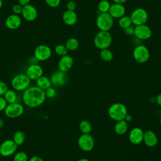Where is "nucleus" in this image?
<instances>
[{
    "mask_svg": "<svg viewBox=\"0 0 161 161\" xmlns=\"http://www.w3.org/2000/svg\"><path fill=\"white\" fill-rule=\"evenodd\" d=\"M110 6L111 4L108 1L101 0L98 3L97 8L100 13H108Z\"/></svg>",
    "mask_w": 161,
    "mask_h": 161,
    "instance_id": "c756f323",
    "label": "nucleus"
},
{
    "mask_svg": "<svg viewBox=\"0 0 161 161\" xmlns=\"http://www.w3.org/2000/svg\"><path fill=\"white\" fill-rule=\"evenodd\" d=\"M3 96L4 97L8 104L18 102V96L16 91L13 89H8Z\"/></svg>",
    "mask_w": 161,
    "mask_h": 161,
    "instance_id": "5701e85b",
    "label": "nucleus"
},
{
    "mask_svg": "<svg viewBox=\"0 0 161 161\" xmlns=\"http://www.w3.org/2000/svg\"><path fill=\"white\" fill-rule=\"evenodd\" d=\"M8 89V86L7 83L4 81L0 80V96H3Z\"/></svg>",
    "mask_w": 161,
    "mask_h": 161,
    "instance_id": "f704fd0d",
    "label": "nucleus"
},
{
    "mask_svg": "<svg viewBox=\"0 0 161 161\" xmlns=\"http://www.w3.org/2000/svg\"><path fill=\"white\" fill-rule=\"evenodd\" d=\"M76 7H77V4L74 1H69L67 4V8L68 10L75 11V9H76Z\"/></svg>",
    "mask_w": 161,
    "mask_h": 161,
    "instance_id": "4c0bfd02",
    "label": "nucleus"
},
{
    "mask_svg": "<svg viewBox=\"0 0 161 161\" xmlns=\"http://www.w3.org/2000/svg\"><path fill=\"white\" fill-rule=\"evenodd\" d=\"M74 64L72 57L68 54L62 56L58 62V69L60 71L67 72L71 69Z\"/></svg>",
    "mask_w": 161,
    "mask_h": 161,
    "instance_id": "dca6fc26",
    "label": "nucleus"
},
{
    "mask_svg": "<svg viewBox=\"0 0 161 161\" xmlns=\"http://www.w3.org/2000/svg\"><path fill=\"white\" fill-rule=\"evenodd\" d=\"M68 79L67 72L57 70L54 71L50 75V79L52 85L55 87H61L65 84Z\"/></svg>",
    "mask_w": 161,
    "mask_h": 161,
    "instance_id": "ddd939ff",
    "label": "nucleus"
},
{
    "mask_svg": "<svg viewBox=\"0 0 161 161\" xmlns=\"http://www.w3.org/2000/svg\"><path fill=\"white\" fill-rule=\"evenodd\" d=\"M45 93L47 98L52 99L54 98L56 96L57 94V91L56 89L53 87H50L46 90H45Z\"/></svg>",
    "mask_w": 161,
    "mask_h": 161,
    "instance_id": "473e14b6",
    "label": "nucleus"
},
{
    "mask_svg": "<svg viewBox=\"0 0 161 161\" xmlns=\"http://www.w3.org/2000/svg\"><path fill=\"white\" fill-rule=\"evenodd\" d=\"M77 161H89L87 158H80Z\"/></svg>",
    "mask_w": 161,
    "mask_h": 161,
    "instance_id": "49530a36",
    "label": "nucleus"
},
{
    "mask_svg": "<svg viewBox=\"0 0 161 161\" xmlns=\"http://www.w3.org/2000/svg\"><path fill=\"white\" fill-rule=\"evenodd\" d=\"M28 161H44L43 158L39 156L34 155L28 159Z\"/></svg>",
    "mask_w": 161,
    "mask_h": 161,
    "instance_id": "ea45409f",
    "label": "nucleus"
},
{
    "mask_svg": "<svg viewBox=\"0 0 161 161\" xmlns=\"http://www.w3.org/2000/svg\"><path fill=\"white\" fill-rule=\"evenodd\" d=\"M152 35L150 28L145 24L135 26L134 29V35L135 38L140 40L149 39Z\"/></svg>",
    "mask_w": 161,
    "mask_h": 161,
    "instance_id": "f8f14e48",
    "label": "nucleus"
},
{
    "mask_svg": "<svg viewBox=\"0 0 161 161\" xmlns=\"http://www.w3.org/2000/svg\"><path fill=\"white\" fill-rule=\"evenodd\" d=\"M113 38L111 33L107 31H99L94 38V44L100 50L108 48L112 43Z\"/></svg>",
    "mask_w": 161,
    "mask_h": 161,
    "instance_id": "7ed1b4c3",
    "label": "nucleus"
},
{
    "mask_svg": "<svg viewBox=\"0 0 161 161\" xmlns=\"http://www.w3.org/2000/svg\"><path fill=\"white\" fill-rule=\"evenodd\" d=\"M26 75L31 80H36L43 74V69L38 64H30L26 69Z\"/></svg>",
    "mask_w": 161,
    "mask_h": 161,
    "instance_id": "4468645a",
    "label": "nucleus"
},
{
    "mask_svg": "<svg viewBox=\"0 0 161 161\" xmlns=\"http://www.w3.org/2000/svg\"><path fill=\"white\" fill-rule=\"evenodd\" d=\"M18 147L13 139L5 140L0 145V155L4 157H10L16 152Z\"/></svg>",
    "mask_w": 161,
    "mask_h": 161,
    "instance_id": "0eeeda50",
    "label": "nucleus"
},
{
    "mask_svg": "<svg viewBox=\"0 0 161 161\" xmlns=\"http://www.w3.org/2000/svg\"><path fill=\"white\" fill-rule=\"evenodd\" d=\"M135 60L138 63H145L150 58V52L148 48L143 45H137L133 52Z\"/></svg>",
    "mask_w": 161,
    "mask_h": 161,
    "instance_id": "1a4fd4ad",
    "label": "nucleus"
},
{
    "mask_svg": "<svg viewBox=\"0 0 161 161\" xmlns=\"http://www.w3.org/2000/svg\"><path fill=\"white\" fill-rule=\"evenodd\" d=\"M143 141L147 147H153L157 144L158 138L157 135L153 131L147 130L144 132Z\"/></svg>",
    "mask_w": 161,
    "mask_h": 161,
    "instance_id": "412c9836",
    "label": "nucleus"
},
{
    "mask_svg": "<svg viewBox=\"0 0 161 161\" xmlns=\"http://www.w3.org/2000/svg\"><path fill=\"white\" fill-rule=\"evenodd\" d=\"M4 120L1 118H0V128H2L4 126Z\"/></svg>",
    "mask_w": 161,
    "mask_h": 161,
    "instance_id": "a18cd8bd",
    "label": "nucleus"
},
{
    "mask_svg": "<svg viewBox=\"0 0 161 161\" xmlns=\"http://www.w3.org/2000/svg\"><path fill=\"white\" fill-rule=\"evenodd\" d=\"M127 113L126 107L121 103H114L108 108L109 116L116 121L124 119Z\"/></svg>",
    "mask_w": 161,
    "mask_h": 161,
    "instance_id": "20e7f679",
    "label": "nucleus"
},
{
    "mask_svg": "<svg viewBox=\"0 0 161 161\" xmlns=\"http://www.w3.org/2000/svg\"><path fill=\"white\" fill-rule=\"evenodd\" d=\"M21 24V19L18 14H12L9 15L5 20L6 26L10 30L18 28Z\"/></svg>",
    "mask_w": 161,
    "mask_h": 161,
    "instance_id": "6ab92c4d",
    "label": "nucleus"
},
{
    "mask_svg": "<svg viewBox=\"0 0 161 161\" xmlns=\"http://www.w3.org/2000/svg\"><path fill=\"white\" fill-rule=\"evenodd\" d=\"M100 57L101 59L104 62H110L113 58V52L108 48L101 50Z\"/></svg>",
    "mask_w": 161,
    "mask_h": 161,
    "instance_id": "bb28decb",
    "label": "nucleus"
},
{
    "mask_svg": "<svg viewBox=\"0 0 161 161\" xmlns=\"http://www.w3.org/2000/svg\"><path fill=\"white\" fill-rule=\"evenodd\" d=\"M155 100H156V103H157V104L159 105L160 106H161V93L159 94L158 95H157Z\"/></svg>",
    "mask_w": 161,
    "mask_h": 161,
    "instance_id": "79ce46f5",
    "label": "nucleus"
},
{
    "mask_svg": "<svg viewBox=\"0 0 161 161\" xmlns=\"http://www.w3.org/2000/svg\"><path fill=\"white\" fill-rule=\"evenodd\" d=\"M130 18L132 24L135 26L145 24L148 20V15L147 11L142 8H138L133 10L131 14Z\"/></svg>",
    "mask_w": 161,
    "mask_h": 161,
    "instance_id": "6e6552de",
    "label": "nucleus"
},
{
    "mask_svg": "<svg viewBox=\"0 0 161 161\" xmlns=\"http://www.w3.org/2000/svg\"><path fill=\"white\" fill-rule=\"evenodd\" d=\"M7 104H8V103L6 102L4 97L0 96V112L4 111Z\"/></svg>",
    "mask_w": 161,
    "mask_h": 161,
    "instance_id": "e433bc0d",
    "label": "nucleus"
},
{
    "mask_svg": "<svg viewBox=\"0 0 161 161\" xmlns=\"http://www.w3.org/2000/svg\"><path fill=\"white\" fill-rule=\"evenodd\" d=\"M46 4L51 8H57L60 4L61 0H45Z\"/></svg>",
    "mask_w": 161,
    "mask_h": 161,
    "instance_id": "72a5a7b5",
    "label": "nucleus"
},
{
    "mask_svg": "<svg viewBox=\"0 0 161 161\" xmlns=\"http://www.w3.org/2000/svg\"><path fill=\"white\" fill-rule=\"evenodd\" d=\"M78 19L77 15L75 11L66 10L62 14V20L64 23L69 26L74 25Z\"/></svg>",
    "mask_w": 161,
    "mask_h": 161,
    "instance_id": "aec40b11",
    "label": "nucleus"
},
{
    "mask_svg": "<svg viewBox=\"0 0 161 161\" xmlns=\"http://www.w3.org/2000/svg\"><path fill=\"white\" fill-rule=\"evenodd\" d=\"M2 6H3V1L0 0V9L1 8Z\"/></svg>",
    "mask_w": 161,
    "mask_h": 161,
    "instance_id": "de8ad7c7",
    "label": "nucleus"
},
{
    "mask_svg": "<svg viewBox=\"0 0 161 161\" xmlns=\"http://www.w3.org/2000/svg\"><path fill=\"white\" fill-rule=\"evenodd\" d=\"M22 9H23V6L18 3L14 4L12 7V10H13V13L16 14H18V15L19 14H21Z\"/></svg>",
    "mask_w": 161,
    "mask_h": 161,
    "instance_id": "c9c22d12",
    "label": "nucleus"
},
{
    "mask_svg": "<svg viewBox=\"0 0 161 161\" xmlns=\"http://www.w3.org/2000/svg\"><path fill=\"white\" fill-rule=\"evenodd\" d=\"M25 111V108L23 105L18 102L8 104L4 113L5 116L9 118H17L21 116Z\"/></svg>",
    "mask_w": 161,
    "mask_h": 161,
    "instance_id": "423d86ee",
    "label": "nucleus"
},
{
    "mask_svg": "<svg viewBox=\"0 0 161 161\" xmlns=\"http://www.w3.org/2000/svg\"><path fill=\"white\" fill-rule=\"evenodd\" d=\"M96 23L100 31H109L113 26L114 20L109 13H100L97 16Z\"/></svg>",
    "mask_w": 161,
    "mask_h": 161,
    "instance_id": "39448f33",
    "label": "nucleus"
},
{
    "mask_svg": "<svg viewBox=\"0 0 161 161\" xmlns=\"http://www.w3.org/2000/svg\"><path fill=\"white\" fill-rule=\"evenodd\" d=\"M65 46L69 51L76 50L79 46V42L75 38H70L65 43Z\"/></svg>",
    "mask_w": 161,
    "mask_h": 161,
    "instance_id": "a878e982",
    "label": "nucleus"
},
{
    "mask_svg": "<svg viewBox=\"0 0 161 161\" xmlns=\"http://www.w3.org/2000/svg\"><path fill=\"white\" fill-rule=\"evenodd\" d=\"M52 51L50 47L47 45H40L37 46L34 50L33 56L40 62L47 60L52 56Z\"/></svg>",
    "mask_w": 161,
    "mask_h": 161,
    "instance_id": "9b49d317",
    "label": "nucleus"
},
{
    "mask_svg": "<svg viewBox=\"0 0 161 161\" xmlns=\"http://www.w3.org/2000/svg\"><path fill=\"white\" fill-rule=\"evenodd\" d=\"M55 52L60 56H64L65 55L68 53V50L66 48V47L65 46V45H62V44H58L54 48Z\"/></svg>",
    "mask_w": 161,
    "mask_h": 161,
    "instance_id": "2f4dec72",
    "label": "nucleus"
},
{
    "mask_svg": "<svg viewBox=\"0 0 161 161\" xmlns=\"http://www.w3.org/2000/svg\"><path fill=\"white\" fill-rule=\"evenodd\" d=\"M127 0H113V1L115 3H119V4H123L125 3Z\"/></svg>",
    "mask_w": 161,
    "mask_h": 161,
    "instance_id": "c03bdc74",
    "label": "nucleus"
},
{
    "mask_svg": "<svg viewBox=\"0 0 161 161\" xmlns=\"http://www.w3.org/2000/svg\"><path fill=\"white\" fill-rule=\"evenodd\" d=\"M79 129L82 133H89L92 130V126L87 120H82L79 123Z\"/></svg>",
    "mask_w": 161,
    "mask_h": 161,
    "instance_id": "cd10ccee",
    "label": "nucleus"
},
{
    "mask_svg": "<svg viewBox=\"0 0 161 161\" xmlns=\"http://www.w3.org/2000/svg\"><path fill=\"white\" fill-rule=\"evenodd\" d=\"M35 81L36 86L43 91L52 86V83L50 78L43 75L39 77L38 79H36Z\"/></svg>",
    "mask_w": 161,
    "mask_h": 161,
    "instance_id": "4be33fe9",
    "label": "nucleus"
},
{
    "mask_svg": "<svg viewBox=\"0 0 161 161\" xmlns=\"http://www.w3.org/2000/svg\"><path fill=\"white\" fill-rule=\"evenodd\" d=\"M160 125H161V117H160Z\"/></svg>",
    "mask_w": 161,
    "mask_h": 161,
    "instance_id": "09e8293b",
    "label": "nucleus"
},
{
    "mask_svg": "<svg viewBox=\"0 0 161 161\" xmlns=\"http://www.w3.org/2000/svg\"><path fill=\"white\" fill-rule=\"evenodd\" d=\"M46 98L45 91L36 86H30L22 93V101L24 104L30 108L40 106L44 103Z\"/></svg>",
    "mask_w": 161,
    "mask_h": 161,
    "instance_id": "f257e3e1",
    "label": "nucleus"
},
{
    "mask_svg": "<svg viewBox=\"0 0 161 161\" xmlns=\"http://www.w3.org/2000/svg\"><path fill=\"white\" fill-rule=\"evenodd\" d=\"M28 156L23 151L16 152L13 156V161H28Z\"/></svg>",
    "mask_w": 161,
    "mask_h": 161,
    "instance_id": "7c9ffc66",
    "label": "nucleus"
},
{
    "mask_svg": "<svg viewBox=\"0 0 161 161\" xmlns=\"http://www.w3.org/2000/svg\"><path fill=\"white\" fill-rule=\"evenodd\" d=\"M134 29H135V27H133L131 25L123 30H124V32L125 34H126L128 35H134Z\"/></svg>",
    "mask_w": 161,
    "mask_h": 161,
    "instance_id": "58836bf2",
    "label": "nucleus"
},
{
    "mask_svg": "<svg viewBox=\"0 0 161 161\" xmlns=\"http://www.w3.org/2000/svg\"><path fill=\"white\" fill-rule=\"evenodd\" d=\"M26 139V136L25 133L21 130H18L15 131L13 136V140L18 146L22 145Z\"/></svg>",
    "mask_w": 161,
    "mask_h": 161,
    "instance_id": "393cba45",
    "label": "nucleus"
},
{
    "mask_svg": "<svg viewBox=\"0 0 161 161\" xmlns=\"http://www.w3.org/2000/svg\"><path fill=\"white\" fill-rule=\"evenodd\" d=\"M131 24H132V22L131 20L130 16L124 15L123 16L119 18L118 25L123 29H125V28L131 26Z\"/></svg>",
    "mask_w": 161,
    "mask_h": 161,
    "instance_id": "c85d7f7f",
    "label": "nucleus"
},
{
    "mask_svg": "<svg viewBox=\"0 0 161 161\" xmlns=\"http://www.w3.org/2000/svg\"><path fill=\"white\" fill-rule=\"evenodd\" d=\"M108 13L113 18H120L125 14L126 9L123 4L114 3L111 4Z\"/></svg>",
    "mask_w": 161,
    "mask_h": 161,
    "instance_id": "a211bd4d",
    "label": "nucleus"
},
{
    "mask_svg": "<svg viewBox=\"0 0 161 161\" xmlns=\"http://www.w3.org/2000/svg\"><path fill=\"white\" fill-rule=\"evenodd\" d=\"M0 44H1V43H0Z\"/></svg>",
    "mask_w": 161,
    "mask_h": 161,
    "instance_id": "8fccbe9b",
    "label": "nucleus"
},
{
    "mask_svg": "<svg viewBox=\"0 0 161 161\" xmlns=\"http://www.w3.org/2000/svg\"><path fill=\"white\" fill-rule=\"evenodd\" d=\"M21 14L23 18L28 21H33L38 16V12L35 7L30 4L23 6Z\"/></svg>",
    "mask_w": 161,
    "mask_h": 161,
    "instance_id": "2eb2a0df",
    "label": "nucleus"
},
{
    "mask_svg": "<svg viewBox=\"0 0 161 161\" xmlns=\"http://www.w3.org/2000/svg\"><path fill=\"white\" fill-rule=\"evenodd\" d=\"M77 143L84 152H90L94 147V140L89 133H82L78 138Z\"/></svg>",
    "mask_w": 161,
    "mask_h": 161,
    "instance_id": "9d476101",
    "label": "nucleus"
},
{
    "mask_svg": "<svg viewBox=\"0 0 161 161\" xmlns=\"http://www.w3.org/2000/svg\"><path fill=\"white\" fill-rule=\"evenodd\" d=\"M143 131L138 127L133 128L129 133L130 142L134 145H138L143 140Z\"/></svg>",
    "mask_w": 161,
    "mask_h": 161,
    "instance_id": "f3484780",
    "label": "nucleus"
},
{
    "mask_svg": "<svg viewBox=\"0 0 161 161\" xmlns=\"http://www.w3.org/2000/svg\"><path fill=\"white\" fill-rule=\"evenodd\" d=\"M31 80L25 73H20L15 75L11 80V86L13 89L16 91L23 92L30 86Z\"/></svg>",
    "mask_w": 161,
    "mask_h": 161,
    "instance_id": "f03ea898",
    "label": "nucleus"
},
{
    "mask_svg": "<svg viewBox=\"0 0 161 161\" xmlns=\"http://www.w3.org/2000/svg\"><path fill=\"white\" fill-rule=\"evenodd\" d=\"M128 128V122H126L125 119H123L117 121L114 126V131L116 134L119 135H122L126 133Z\"/></svg>",
    "mask_w": 161,
    "mask_h": 161,
    "instance_id": "b1692460",
    "label": "nucleus"
},
{
    "mask_svg": "<svg viewBox=\"0 0 161 161\" xmlns=\"http://www.w3.org/2000/svg\"><path fill=\"white\" fill-rule=\"evenodd\" d=\"M126 122H130L131 119H132V116H131V114H126V115L125 116V119H124Z\"/></svg>",
    "mask_w": 161,
    "mask_h": 161,
    "instance_id": "37998d69",
    "label": "nucleus"
},
{
    "mask_svg": "<svg viewBox=\"0 0 161 161\" xmlns=\"http://www.w3.org/2000/svg\"><path fill=\"white\" fill-rule=\"evenodd\" d=\"M18 4H19L22 6H24L25 5L30 4L31 1V0H18Z\"/></svg>",
    "mask_w": 161,
    "mask_h": 161,
    "instance_id": "a19ab883",
    "label": "nucleus"
}]
</instances>
